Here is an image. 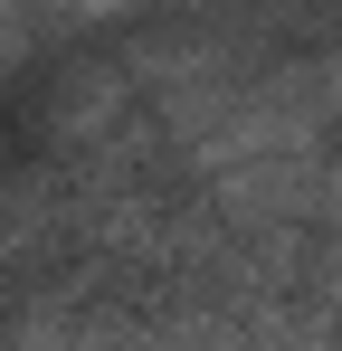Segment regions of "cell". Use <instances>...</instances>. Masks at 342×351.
Masks as SVG:
<instances>
[{
	"label": "cell",
	"instance_id": "cell-1",
	"mask_svg": "<svg viewBox=\"0 0 342 351\" xmlns=\"http://www.w3.org/2000/svg\"><path fill=\"white\" fill-rule=\"evenodd\" d=\"M67 247H76V180H67V190L0 180V285H29V276H48Z\"/></svg>",
	"mask_w": 342,
	"mask_h": 351
},
{
	"label": "cell",
	"instance_id": "cell-2",
	"mask_svg": "<svg viewBox=\"0 0 342 351\" xmlns=\"http://www.w3.org/2000/svg\"><path fill=\"white\" fill-rule=\"evenodd\" d=\"M323 95H333V143H342V38L323 48Z\"/></svg>",
	"mask_w": 342,
	"mask_h": 351
}]
</instances>
